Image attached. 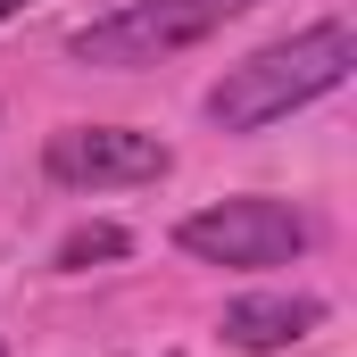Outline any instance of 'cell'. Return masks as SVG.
Instances as JSON below:
<instances>
[{"label":"cell","instance_id":"1","mask_svg":"<svg viewBox=\"0 0 357 357\" xmlns=\"http://www.w3.org/2000/svg\"><path fill=\"white\" fill-rule=\"evenodd\" d=\"M357 67V33L333 17V25H307V33H291V42H274L258 59H241V67H225V84L208 91V116L225 125V133H258L274 116H291V108H307V100H324V91H341Z\"/></svg>","mask_w":357,"mask_h":357},{"label":"cell","instance_id":"2","mask_svg":"<svg viewBox=\"0 0 357 357\" xmlns=\"http://www.w3.org/2000/svg\"><path fill=\"white\" fill-rule=\"evenodd\" d=\"M241 8H258V0H133V8H116V17L75 25L67 50H75L84 67H158V59L191 50V42H208L216 25H233Z\"/></svg>","mask_w":357,"mask_h":357},{"label":"cell","instance_id":"3","mask_svg":"<svg viewBox=\"0 0 357 357\" xmlns=\"http://www.w3.org/2000/svg\"><path fill=\"white\" fill-rule=\"evenodd\" d=\"M175 241L199 266H291L307 250V216L282 199H216V208L183 216Z\"/></svg>","mask_w":357,"mask_h":357},{"label":"cell","instance_id":"4","mask_svg":"<svg viewBox=\"0 0 357 357\" xmlns=\"http://www.w3.org/2000/svg\"><path fill=\"white\" fill-rule=\"evenodd\" d=\"M42 167L67 191H108V183H158L175 167V150L158 133H133V125H67V133H50Z\"/></svg>","mask_w":357,"mask_h":357},{"label":"cell","instance_id":"5","mask_svg":"<svg viewBox=\"0 0 357 357\" xmlns=\"http://www.w3.org/2000/svg\"><path fill=\"white\" fill-rule=\"evenodd\" d=\"M324 324V299L316 291H266V299H233L225 307V341L233 349H291Z\"/></svg>","mask_w":357,"mask_h":357},{"label":"cell","instance_id":"6","mask_svg":"<svg viewBox=\"0 0 357 357\" xmlns=\"http://www.w3.org/2000/svg\"><path fill=\"white\" fill-rule=\"evenodd\" d=\"M125 250H133V233H125V225H75V233L59 241V266H67V274H84V266L125 258Z\"/></svg>","mask_w":357,"mask_h":357},{"label":"cell","instance_id":"7","mask_svg":"<svg viewBox=\"0 0 357 357\" xmlns=\"http://www.w3.org/2000/svg\"><path fill=\"white\" fill-rule=\"evenodd\" d=\"M17 8H25V0H0V25H8V17H17Z\"/></svg>","mask_w":357,"mask_h":357},{"label":"cell","instance_id":"8","mask_svg":"<svg viewBox=\"0 0 357 357\" xmlns=\"http://www.w3.org/2000/svg\"><path fill=\"white\" fill-rule=\"evenodd\" d=\"M0 357H8V349H0Z\"/></svg>","mask_w":357,"mask_h":357}]
</instances>
